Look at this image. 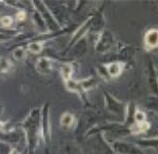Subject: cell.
<instances>
[{
    "instance_id": "obj_1",
    "label": "cell",
    "mask_w": 158,
    "mask_h": 154,
    "mask_svg": "<svg viewBox=\"0 0 158 154\" xmlns=\"http://www.w3.org/2000/svg\"><path fill=\"white\" fill-rule=\"evenodd\" d=\"M36 70L40 74H48L52 70V61L49 58H40L36 62Z\"/></svg>"
},
{
    "instance_id": "obj_2",
    "label": "cell",
    "mask_w": 158,
    "mask_h": 154,
    "mask_svg": "<svg viewBox=\"0 0 158 154\" xmlns=\"http://www.w3.org/2000/svg\"><path fill=\"white\" fill-rule=\"evenodd\" d=\"M145 44L148 48H155L158 45V33L156 29L149 30L145 35Z\"/></svg>"
},
{
    "instance_id": "obj_3",
    "label": "cell",
    "mask_w": 158,
    "mask_h": 154,
    "mask_svg": "<svg viewBox=\"0 0 158 154\" xmlns=\"http://www.w3.org/2000/svg\"><path fill=\"white\" fill-rule=\"evenodd\" d=\"M123 68H124V65L121 62H114L111 63V64H108L106 66L107 72L111 77H117L121 74V72L123 71Z\"/></svg>"
},
{
    "instance_id": "obj_4",
    "label": "cell",
    "mask_w": 158,
    "mask_h": 154,
    "mask_svg": "<svg viewBox=\"0 0 158 154\" xmlns=\"http://www.w3.org/2000/svg\"><path fill=\"white\" fill-rule=\"evenodd\" d=\"M72 73H73V68H72L71 65L64 64L61 67V75H62L63 79H64L65 81L71 79Z\"/></svg>"
},
{
    "instance_id": "obj_5",
    "label": "cell",
    "mask_w": 158,
    "mask_h": 154,
    "mask_svg": "<svg viewBox=\"0 0 158 154\" xmlns=\"http://www.w3.org/2000/svg\"><path fill=\"white\" fill-rule=\"evenodd\" d=\"M149 128H150V123L145 120L142 122H137V124L131 127V131H132V133L138 134V133H141V131H146L149 130Z\"/></svg>"
},
{
    "instance_id": "obj_6",
    "label": "cell",
    "mask_w": 158,
    "mask_h": 154,
    "mask_svg": "<svg viewBox=\"0 0 158 154\" xmlns=\"http://www.w3.org/2000/svg\"><path fill=\"white\" fill-rule=\"evenodd\" d=\"M66 82V86L69 90H72V92H75V93H79L80 90H83L81 86V83L80 82H77V81H74L72 79H69Z\"/></svg>"
},
{
    "instance_id": "obj_7",
    "label": "cell",
    "mask_w": 158,
    "mask_h": 154,
    "mask_svg": "<svg viewBox=\"0 0 158 154\" xmlns=\"http://www.w3.org/2000/svg\"><path fill=\"white\" fill-rule=\"evenodd\" d=\"M74 122V116L71 113H64L61 117V124L65 127H69L73 124Z\"/></svg>"
},
{
    "instance_id": "obj_8",
    "label": "cell",
    "mask_w": 158,
    "mask_h": 154,
    "mask_svg": "<svg viewBox=\"0 0 158 154\" xmlns=\"http://www.w3.org/2000/svg\"><path fill=\"white\" fill-rule=\"evenodd\" d=\"M43 49V42H31L28 44V51L32 53H39Z\"/></svg>"
},
{
    "instance_id": "obj_9",
    "label": "cell",
    "mask_w": 158,
    "mask_h": 154,
    "mask_svg": "<svg viewBox=\"0 0 158 154\" xmlns=\"http://www.w3.org/2000/svg\"><path fill=\"white\" fill-rule=\"evenodd\" d=\"M12 66V63L6 58H0V72L6 73L10 70Z\"/></svg>"
},
{
    "instance_id": "obj_10",
    "label": "cell",
    "mask_w": 158,
    "mask_h": 154,
    "mask_svg": "<svg viewBox=\"0 0 158 154\" xmlns=\"http://www.w3.org/2000/svg\"><path fill=\"white\" fill-rule=\"evenodd\" d=\"M27 51L24 48H18L14 51V58L18 61H22L26 58Z\"/></svg>"
},
{
    "instance_id": "obj_11",
    "label": "cell",
    "mask_w": 158,
    "mask_h": 154,
    "mask_svg": "<svg viewBox=\"0 0 158 154\" xmlns=\"http://www.w3.org/2000/svg\"><path fill=\"white\" fill-rule=\"evenodd\" d=\"M12 19L10 17H8V15H4L3 18H1V20H0V24L2 25L3 27H10L12 25Z\"/></svg>"
},
{
    "instance_id": "obj_12",
    "label": "cell",
    "mask_w": 158,
    "mask_h": 154,
    "mask_svg": "<svg viewBox=\"0 0 158 154\" xmlns=\"http://www.w3.org/2000/svg\"><path fill=\"white\" fill-rule=\"evenodd\" d=\"M135 119L137 122H142V121H145L146 120V115H145L144 112L142 111H137L135 114Z\"/></svg>"
},
{
    "instance_id": "obj_13",
    "label": "cell",
    "mask_w": 158,
    "mask_h": 154,
    "mask_svg": "<svg viewBox=\"0 0 158 154\" xmlns=\"http://www.w3.org/2000/svg\"><path fill=\"white\" fill-rule=\"evenodd\" d=\"M25 19H26V12H25L24 10L19 11L18 14H17V20H18L19 22L24 21Z\"/></svg>"
},
{
    "instance_id": "obj_14",
    "label": "cell",
    "mask_w": 158,
    "mask_h": 154,
    "mask_svg": "<svg viewBox=\"0 0 158 154\" xmlns=\"http://www.w3.org/2000/svg\"><path fill=\"white\" fill-rule=\"evenodd\" d=\"M9 154H20V153H19L18 152V150L17 149H11V151H10V153H9Z\"/></svg>"
},
{
    "instance_id": "obj_15",
    "label": "cell",
    "mask_w": 158,
    "mask_h": 154,
    "mask_svg": "<svg viewBox=\"0 0 158 154\" xmlns=\"http://www.w3.org/2000/svg\"><path fill=\"white\" fill-rule=\"evenodd\" d=\"M3 128H4V124H3L1 121H0V131H3Z\"/></svg>"
}]
</instances>
